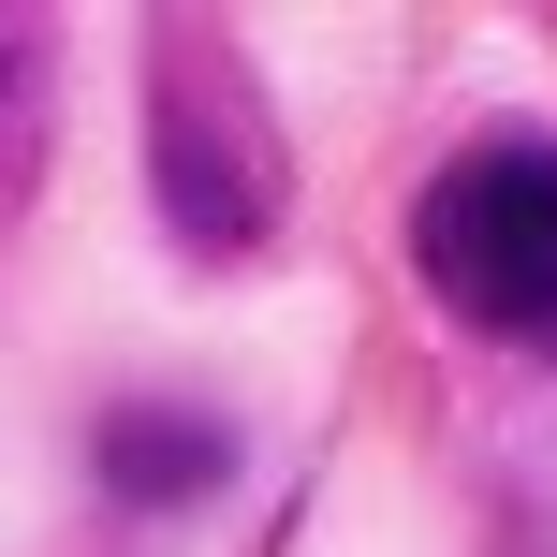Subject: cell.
<instances>
[{
  "mask_svg": "<svg viewBox=\"0 0 557 557\" xmlns=\"http://www.w3.org/2000/svg\"><path fill=\"white\" fill-rule=\"evenodd\" d=\"M147 191H162V235L191 264H250L278 235V206H294L278 103L221 29H162L147 45Z\"/></svg>",
  "mask_w": 557,
  "mask_h": 557,
  "instance_id": "cell-1",
  "label": "cell"
},
{
  "mask_svg": "<svg viewBox=\"0 0 557 557\" xmlns=\"http://www.w3.org/2000/svg\"><path fill=\"white\" fill-rule=\"evenodd\" d=\"M411 264H425V294H441L470 337L557 352V147L543 133L455 147V162L411 191Z\"/></svg>",
  "mask_w": 557,
  "mask_h": 557,
  "instance_id": "cell-2",
  "label": "cell"
},
{
  "mask_svg": "<svg viewBox=\"0 0 557 557\" xmlns=\"http://www.w3.org/2000/svg\"><path fill=\"white\" fill-rule=\"evenodd\" d=\"M221 470H235V441H221L206 411H117V425H103V484L147 499V513H162V499H206Z\"/></svg>",
  "mask_w": 557,
  "mask_h": 557,
  "instance_id": "cell-3",
  "label": "cell"
}]
</instances>
